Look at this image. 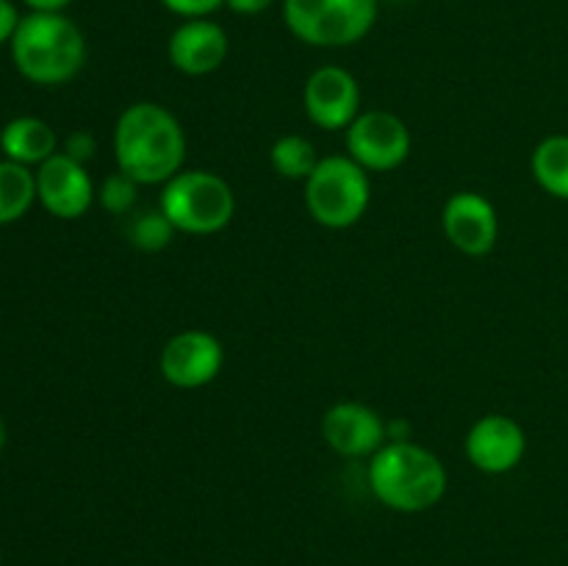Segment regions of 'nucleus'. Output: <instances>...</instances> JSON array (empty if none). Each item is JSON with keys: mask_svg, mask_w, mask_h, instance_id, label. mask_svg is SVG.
Masks as SVG:
<instances>
[{"mask_svg": "<svg viewBox=\"0 0 568 566\" xmlns=\"http://www.w3.org/2000/svg\"><path fill=\"white\" fill-rule=\"evenodd\" d=\"M136 186L139 183L133 178H128L125 172L116 170L114 175L105 178L103 186L98 189V200L105 211L111 214H125V211L133 209L136 203Z\"/></svg>", "mask_w": 568, "mask_h": 566, "instance_id": "nucleus-20", "label": "nucleus"}, {"mask_svg": "<svg viewBox=\"0 0 568 566\" xmlns=\"http://www.w3.org/2000/svg\"><path fill=\"white\" fill-rule=\"evenodd\" d=\"M166 11L183 17V20H200V17H211L225 6V0H159Z\"/></svg>", "mask_w": 568, "mask_h": 566, "instance_id": "nucleus-21", "label": "nucleus"}, {"mask_svg": "<svg viewBox=\"0 0 568 566\" xmlns=\"http://www.w3.org/2000/svg\"><path fill=\"white\" fill-rule=\"evenodd\" d=\"M322 438L344 458H372L388 442L386 420L369 405L344 400L322 416Z\"/></svg>", "mask_w": 568, "mask_h": 566, "instance_id": "nucleus-11", "label": "nucleus"}, {"mask_svg": "<svg viewBox=\"0 0 568 566\" xmlns=\"http://www.w3.org/2000/svg\"><path fill=\"white\" fill-rule=\"evenodd\" d=\"M31 11H64L72 0H22Z\"/></svg>", "mask_w": 568, "mask_h": 566, "instance_id": "nucleus-25", "label": "nucleus"}, {"mask_svg": "<svg viewBox=\"0 0 568 566\" xmlns=\"http://www.w3.org/2000/svg\"><path fill=\"white\" fill-rule=\"evenodd\" d=\"M9 48L17 72L37 87H61L87 64V37L64 11H28Z\"/></svg>", "mask_w": 568, "mask_h": 566, "instance_id": "nucleus-2", "label": "nucleus"}, {"mask_svg": "<svg viewBox=\"0 0 568 566\" xmlns=\"http://www.w3.org/2000/svg\"><path fill=\"white\" fill-rule=\"evenodd\" d=\"M0 150L3 159L22 166H39L59 153V137L39 117H14L0 131Z\"/></svg>", "mask_w": 568, "mask_h": 566, "instance_id": "nucleus-15", "label": "nucleus"}, {"mask_svg": "<svg viewBox=\"0 0 568 566\" xmlns=\"http://www.w3.org/2000/svg\"><path fill=\"white\" fill-rule=\"evenodd\" d=\"M116 170L139 186L166 183L183 170L186 133L170 109L150 100L128 105L114 125Z\"/></svg>", "mask_w": 568, "mask_h": 566, "instance_id": "nucleus-1", "label": "nucleus"}, {"mask_svg": "<svg viewBox=\"0 0 568 566\" xmlns=\"http://www.w3.org/2000/svg\"><path fill=\"white\" fill-rule=\"evenodd\" d=\"M94 150H98V142H94L92 133L75 131V133H70V137L64 139V150H61V153H67L70 159L87 164V161L94 155Z\"/></svg>", "mask_w": 568, "mask_h": 566, "instance_id": "nucleus-22", "label": "nucleus"}, {"mask_svg": "<svg viewBox=\"0 0 568 566\" xmlns=\"http://www.w3.org/2000/svg\"><path fill=\"white\" fill-rule=\"evenodd\" d=\"M166 55H170V64L183 75H211L227 59L225 28L209 17L183 20L166 42Z\"/></svg>", "mask_w": 568, "mask_h": 566, "instance_id": "nucleus-14", "label": "nucleus"}, {"mask_svg": "<svg viewBox=\"0 0 568 566\" xmlns=\"http://www.w3.org/2000/svg\"><path fill=\"white\" fill-rule=\"evenodd\" d=\"M369 488L386 508L419 514L447 494V469L436 453L414 442H386L369 461Z\"/></svg>", "mask_w": 568, "mask_h": 566, "instance_id": "nucleus-3", "label": "nucleus"}, {"mask_svg": "<svg viewBox=\"0 0 568 566\" xmlns=\"http://www.w3.org/2000/svg\"><path fill=\"white\" fill-rule=\"evenodd\" d=\"M381 0H283L286 28L314 48H347L375 28Z\"/></svg>", "mask_w": 568, "mask_h": 566, "instance_id": "nucleus-6", "label": "nucleus"}, {"mask_svg": "<svg viewBox=\"0 0 568 566\" xmlns=\"http://www.w3.org/2000/svg\"><path fill=\"white\" fill-rule=\"evenodd\" d=\"M272 3H275V0H225L227 9H231L233 14H242V17L261 14V11L270 9Z\"/></svg>", "mask_w": 568, "mask_h": 566, "instance_id": "nucleus-24", "label": "nucleus"}, {"mask_svg": "<svg viewBox=\"0 0 568 566\" xmlns=\"http://www.w3.org/2000/svg\"><path fill=\"white\" fill-rule=\"evenodd\" d=\"M37 203V172L17 161H0V225L22 220Z\"/></svg>", "mask_w": 568, "mask_h": 566, "instance_id": "nucleus-16", "label": "nucleus"}, {"mask_svg": "<svg viewBox=\"0 0 568 566\" xmlns=\"http://www.w3.org/2000/svg\"><path fill=\"white\" fill-rule=\"evenodd\" d=\"M272 170L288 181H308L311 172L320 164V155L311 139L300 137V133H286L277 139L270 150Z\"/></svg>", "mask_w": 568, "mask_h": 566, "instance_id": "nucleus-18", "label": "nucleus"}, {"mask_svg": "<svg viewBox=\"0 0 568 566\" xmlns=\"http://www.w3.org/2000/svg\"><path fill=\"white\" fill-rule=\"evenodd\" d=\"M347 155L366 172H392L410 155V131L392 111H364L344 131Z\"/></svg>", "mask_w": 568, "mask_h": 566, "instance_id": "nucleus-7", "label": "nucleus"}, {"mask_svg": "<svg viewBox=\"0 0 568 566\" xmlns=\"http://www.w3.org/2000/svg\"><path fill=\"white\" fill-rule=\"evenodd\" d=\"M0 566H3V553H0Z\"/></svg>", "mask_w": 568, "mask_h": 566, "instance_id": "nucleus-27", "label": "nucleus"}, {"mask_svg": "<svg viewBox=\"0 0 568 566\" xmlns=\"http://www.w3.org/2000/svg\"><path fill=\"white\" fill-rule=\"evenodd\" d=\"M372 200L369 172L349 155L320 159L316 170L305 181V209L331 231L353 228L366 214Z\"/></svg>", "mask_w": 568, "mask_h": 566, "instance_id": "nucleus-5", "label": "nucleus"}, {"mask_svg": "<svg viewBox=\"0 0 568 566\" xmlns=\"http://www.w3.org/2000/svg\"><path fill=\"white\" fill-rule=\"evenodd\" d=\"M532 178L552 198L568 200V133H555L538 142L530 159Z\"/></svg>", "mask_w": 568, "mask_h": 566, "instance_id": "nucleus-17", "label": "nucleus"}, {"mask_svg": "<svg viewBox=\"0 0 568 566\" xmlns=\"http://www.w3.org/2000/svg\"><path fill=\"white\" fill-rule=\"evenodd\" d=\"M175 233V225L166 220V214L161 209L142 211V214L133 216L131 225H128V239H131L139 250H148V253L164 250Z\"/></svg>", "mask_w": 568, "mask_h": 566, "instance_id": "nucleus-19", "label": "nucleus"}, {"mask_svg": "<svg viewBox=\"0 0 568 566\" xmlns=\"http://www.w3.org/2000/svg\"><path fill=\"white\" fill-rule=\"evenodd\" d=\"M20 11H17V6L11 3V0H0V44L11 42V37H14L17 26H20Z\"/></svg>", "mask_w": 568, "mask_h": 566, "instance_id": "nucleus-23", "label": "nucleus"}, {"mask_svg": "<svg viewBox=\"0 0 568 566\" xmlns=\"http://www.w3.org/2000/svg\"><path fill=\"white\" fill-rule=\"evenodd\" d=\"M303 109L322 131H347L361 114V87L349 70L325 64L314 70L303 89Z\"/></svg>", "mask_w": 568, "mask_h": 566, "instance_id": "nucleus-9", "label": "nucleus"}, {"mask_svg": "<svg viewBox=\"0 0 568 566\" xmlns=\"http://www.w3.org/2000/svg\"><path fill=\"white\" fill-rule=\"evenodd\" d=\"M37 200L55 220H78L92 209L98 192L87 164L59 150L53 159L37 166Z\"/></svg>", "mask_w": 568, "mask_h": 566, "instance_id": "nucleus-10", "label": "nucleus"}, {"mask_svg": "<svg viewBox=\"0 0 568 566\" xmlns=\"http://www.w3.org/2000/svg\"><path fill=\"white\" fill-rule=\"evenodd\" d=\"M161 375L175 388H203L222 372L225 347L220 338L200 327L175 333L161 350Z\"/></svg>", "mask_w": 568, "mask_h": 566, "instance_id": "nucleus-8", "label": "nucleus"}, {"mask_svg": "<svg viewBox=\"0 0 568 566\" xmlns=\"http://www.w3.org/2000/svg\"><path fill=\"white\" fill-rule=\"evenodd\" d=\"M6 447V425H3V416H0V453Z\"/></svg>", "mask_w": 568, "mask_h": 566, "instance_id": "nucleus-26", "label": "nucleus"}, {"mask_svg": "<svg viewBox=\"0 0 568 566\" xmlns=\"http://www.w3.org/2000/svg\"><path fill=\"white\" fill-rule=\"evenodd\" d=\"M444 236L464 255L480 259L491 253L499 236L497 209L477 192H455L442 211Z\"/></svg>", "mask_w": 568, "mask_h": 566, "instance_id": "nucleus-13", "label": "nucleus"}, {"mask_svg": "<svg viewBox=\"0 0 568 566\" xmlns=\"http://www.w3.org/2000/svg\"><path fill=\"white\" fill-rule=\"evenodd\" d=\"M159 209L178 233L211 236L227 228L236 214V194L231 183L209 170H181L164 183Z\"/></svg>", "mask_w": 568, "mask_h": 566, "instance_id": "nucleus-4", "label": "nucleus"}, {"mask_svg": "<svg viewBox=\"0 0 568 566\" xmlns=\"http://www.w3.org/2000/svg\"><path fill=\"white\" fill-rule=\"evenodd\" d=\"M466 458L486 475H505L516 469L527 453V433L505 414L480 416L466 433Z\"/></svg>", "mask_w": 568, "mask_h": 566, "instance_id": "nucleus-12", "label": "nucleus"}]
</instances>
